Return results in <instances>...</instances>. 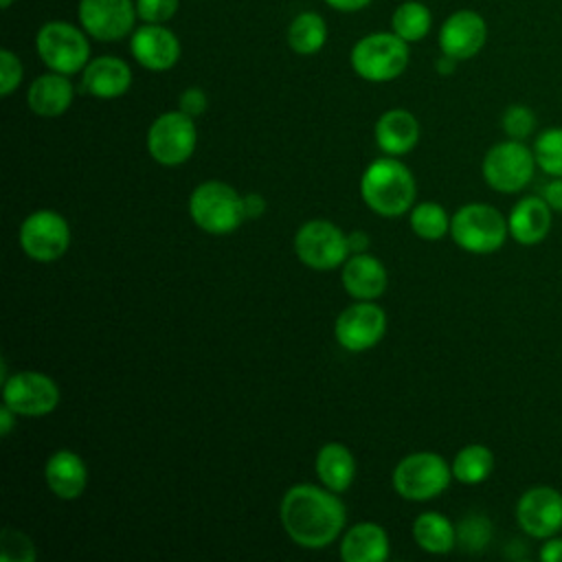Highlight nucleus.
Here are the masks:
<instances>
[{
	"mask_svg": "<svg viewBox=\"0 0 562 562\" xmlns=\"http://www.w3.org/2000/svg\"><path fill=\"white\" fill-rule=\"evenodd\" d=\"M408 42L393 31H375L360 37L349 55L351 68L358 77L384 83L397 79L408 66Z\"/></svg>",
	"mask_w": 562,
	"mask_h": 562,
	"instance_id": "obj_5",
	"label": "nucleus"
},
{
	"mask_svg": "<svg viewBox=\"0 0 562 562\" xmlns=\"http://www.w3.org/2000/svg\"><path fill=\"white\" fill-rule=\"evenodd\" d=\"M244 211H246V220H257L266 213V200L259 193H246L244 195Z\"/></svg>",
	"mask_w": 562,
	"mask_h": 562,
	"instance_id": "obj_40",
	"label": "nucleus"
},
{
	"mask_svg": "<svg viewBox=\"0 0 562 562\" xmlns=\"http://www.w3.org/2000/svg\"><path fill=\"white\" fill-rule=\"evenodd\" d=\"M419 121L402 108L386 110L375 121V143L386 156L408 154L419 140Z\"/></svg>",
	"mask_w": 562,
	"mask_h": 562,
	"instance_id": "obj_23",
	"label": "nucleus"
},
{
	"mask_svg": "<svg viewBox=\"0 0 562 562\" xmlns=\"http://www.w3.org/2000/svg\"><path fill=\"white\" fill-rule=\"evenodd\" d=\"M540 195L551 206L553 213H562V176L549 178L540 189Z\"/></svg>",
	"mask_w": 562,
	"mask_h": 562,
	"instance_id": "obj_38",
	"label": "nucleus"
},
{
	"mask_svg": "<svg viewBox=\"0 0 562 562\" xmlns=\"http://www.w3.org/2000/svg\"><path fill=\"white\" fill-rule=\"evenodd\" d=\"M536 169L533 149L527 147L525 140L514 138L492 145L481 165L483 180L498 193H520L533 180Z\"/></svg>",
	"mask_w": 562,
	"mask_h": 562,
	"instance_id": "obj_7",
	"label": "nucleus"
},
{
	"mask_svg": "<svg viewBox=\"0 0 562 562\" xmlns=\"http://www.w3.org/2000/svg\"><path fill=\"white\" fill-rule=\"evenodd\" d=\"M198 143V130L191 116L180 110L165 112L154 119L147 130V151L165 167L182 165L191 158Z\"/></svg>",
	"mask_w": 562,
	"mask_h": 562,
	"instance_id": "obj_9",
	"label": "nucleus"
},
{
	"mask_svg": "<svg viewBox=\"0 0 562 562\" xmlns=\"http://www.w3.org/2000/svg\"><path fill=\"white\" fill-rule=\"evenodd\" d=\"M450 237L465 252H496L509 237L507 217L496 206L485 202L463 204L450 217Z\"/></svg>",
	"mask_w": 562,
	"mask_h": 562,
	"instance_id": "obj_3",
	"label": "nucleus"
},
{
	"mask_svg": "<svg viewBox=\"0 0 562 562\" xmlns=\"http://www.w3.org/2000/svg\"><path fill=\"white\" fill-rule=\"evenodd\" d=\"M327 42V24L316 11H301L288 26V44L296 55H314Z\"/></svg>",
	"mask_w": 562,
	"mask_h": 562,
	"instance_id": "obj_27",
	"label": "nucleus"
},
{
	"mask_svg": "<svg viewBox=\"0 0 562 562\" xmlns=\"http://www.w3.org/2000/svg\"><path fill=\"white\" fill-rule=\"evenodd\" d=\"M77 15L81 29L99 42H116L134 33L138 18L134 0H79Z\"/></svg>",
	"mask_w": 562,
	"mask_h": 562,
	"instance_id": "obj_15",
	"label": "nucleus"
},
{
	"mask_svg": "<svg viewBox=\"0 0 562 562\" xmlns=\"http://www.w3.org/2000/svg\"><path fill=\"white\" fill-rule=\"evenodd\" d=\"M454 68H457V59L450 57V55H443V53H441V57L435 61V70H437L439 75H452Z\"/></svg>",
	"mask_w": 562,
	"mask_h": 562,
	"instance_id": "obj_44",
	"label": "nucleus"
},
{
	"mask_svg": "<svg viewBox=\"0 0 562 562\" xmlns=\"http://www.w3.org/2000/svg\"><path fill=\"white\" fill-rule=\"evenodd\" d=\"M132 86V68L114 55H101L81 70V88L97 99L123 97Z\"/></svg>",
	"mask_w": 562,
	"mask_h": 562,
	"instance_id": "obj_20",
	"label": "nucleus"
},
{
	"mask_svg": "<svg viewBox=\"0 0 562 562\" xmlns=\"http://www.w3.org/2000/svg\"><path fill=\"white\" fill-rule=\"evenodd\" d=\"M206 105H209L206 92L202 88H198V86H191V88L182 90V94L178 97V110L184 112L191 119H198L200 114H204Z\"/></svg>",
	"mask_w": 562,
	"mask_h": 562,
	"instance_id": "obj_37",
	"label": "nucleus"
},
{
	"mask_svg": "<svg viewBox=\"0 0 562 562\" xmlns=\"http://www.w3.org/2000/svg\"><path fill=\"white\" fill-rule=\"evenodd\" d=\"M279 518L292 542L303 549H325L340 536L347 512L336 492L299 483L283 494Z\"/></svg>",
	"mask_w": 562,
	"mask_h": 562,
	"instance_id": "obj_1",
	"label": "nucleus"
},
{
	"mask_svg": "<svg viewBox=\"0 0 562 562\" xmlns=\"http://www.w3.org/2000/svg\"><path fill=\"white\" fill-rule=\"evenodd\" d=\"M391 26H393V33L406 40L408 44L419 42L428 35L432 26V13L419 0H406L395 7L391 15Z\"/></svg>",
	"mask_w": 562,
	"mask_h": 562,
	"instance_id": "obj_29",
	"label": "nucleus"
},
{
	"mask_svg": "<svg viewBox=\"0 0 562 562\" xmlns=\"http://www.w3.org/2000/svg\"><path fill=\"white\" fill-rule=\"evenodd\" d=\"M533 158L542 173L549 178L562 176V127H547L542 130L533 145Z\"/></svg>",
	"mask_w": 562,
	"mask_h": 562,
	"instance_id": "obj_31",
	"label": "nucleus"
},
{
	"mask_svg": "<svg viewBox=\"0 0 562 562\" xmlns=\"http://www.w3.org/2000/svg\"><path fill=\"white\" fill-rule=\"evenodd\" d=\"M450 481L452 468L430 450L406 454L393 470V490L406 501H430L446 492Z\"/></svg>",
	"mask_w": 562,
	"mask_h": 562,
	"instance_id": "obj_8",
	"label": "nucleus"
},
{
	"mask_svg": "<svg viewBox=\"0 0 562 562\" xmlns=\"http://www.w3.org/2000/svg\"><path fill=\"white\" fill-rule=\"evenodd\" d=\"M35 50L48 70L81 72L90 61L88 33L66 20L44 22L35 35Z\"/></svg>",
	"mask_w": 562,
	"mask_h": 562,
	"instance_id": "obj_6",
	"label": "nucleus"
},
{
	"mask_svg": "<svg viewBox=\"0 0 562 562\" xmlns=\"http://www.w3.org/2000/svg\"><path fill=\"white\" fill-rule=\"evenodd\" d=\"M413 538L419 549L443 555L457 547V527L439 512H424L413 520Z\"/></svg>",
	"mask_w": 562,
	"mask_h": 562,
	"instance_id": "obj_26",
	"label": "nucleus"
},
{
	"mask_svg": "<svg viewBox=\"0 0 562 562\" xmlns=\"http://www.w3.org/2000/svg\"><path fill=\"white\" fill-rule=\"evenodd\" d=\"M294 252L312 270H334L349 259L347 235L327 220H310L294 235Z\"/></svg>",
	"mask_w": 562,
	"mask_h": 562,
	"instance_id": "obj_10",
	"label": "nucleus"
},
{
	"mask_svg": "<svg viewBox=\"0 0 562 562\" xmlns=\"http://www.w3.org/2000/svg\"><path fill=\"white\" fill-rule=\"evenodd\" d=\"M386 334V312L373 301H356L345 307L336 323L334 336L347 351L360 353L375 347Z\"/></svg>",
	"mask_w": 562,
	"mask_h": 562,
	"instance_id": "obj_13",
	"label": "nucleus"
},
{
	"mask_svg": "<svg viewBox=\"0 0 562 562\" xmlns=\"http://www.w3.org/2000/svg\"><path fill=\"white\" fill-rule=\"evenodd\" d=\"M492 540V520L483 514H468L457 525V544L468 551L476 553L483 551Z\"/></svg>",
	"mask_w": 562,
	"mask_h": 562,
	"instance_id": "obj_32",
	"label": "nucleus"
},
{
	"mask_svg": "<svg viewBox=\"0 0 562 562\" xmlns=\"http://www.w3.org/2000/svg\"><path fill=\"white\" fill-rule=\"evenodd\" d=\"M189 215L211 235H228L246 220L244 195L222 180H206L189 195Z\"/></svg>",
	"mask_w": 562,
	"mask_h": 562,
	"instance_id": "obj_4",
	"label": "nucleus"
},
{
	"mask_svg": "<svg viewBox=\"0 0 562 562\" xmlns=\"http://www.w3.org/2000/svg\"><path fill=\"white\" fill-rule=\"evenodd\" d=\"M75 99V88L68 79V75L61 72H44L35 77L26 90V105L33 114L53 119L61 116Z\"/></svg>",
	"mask_w": 562,
	"mask_h": 562,
	"instance_id": "obj_21",
	"label": "nucleus"
},
{
	"mask_svg": "<svg viewBox=\"0 0 562 562\" xmlns=\"http://www.w3.org/2000/svg\"><path fill=\"white\" fill-rule=\"evenodd\" d=\"M538 558L542 562H562V536H551L542 540V547L538 551Z\"/></svg>",
	"mask_w": 562,
	"mask_h": 562,
	"instance_id": "obj_39",
	"label": "nucleus"
},
{
	"mask_svg": "<svg viewBox=\"0 0 562 562\" xmlns=\"http://www.w3.org/2000/svg\"><path fill=\"white\" fill-rule=\"evenodd\" d=\"M514 516L533 540L558 536L562 531V492L551 485H531L518 496Z\"/></svg>",
	"mask_w": 562,
	"mask_h": 562,
	"instance_id": "obj_12",
	"label": "nucleus"
},
{
	"mask_svg": "<svg viewBox=\"0 0 562 562\" xmlns=\"http://www.w3.org/2000/svg\"><path fill=\"white\" fill-rule=\"evenodd\" d=\"M553 222L551 206L542 200V195H525L520 198L509 215V237L520 246H536L547 239Z\"/></svg>",
	"mask_w": 562,
	"mask_h": 562,
	"instance_id": "obj_18",
	"label": "nucleus"
},
{
	"mask_svg": "<svg viewBox=\"0 0 562 562\" xmlns=\"http://www.w3.org/2000/svg\"><path fill=\"white\" fill-rule=\"evenodd\" d=\"M2 402L22 417H42L57 408L59 386L40 371H18L2 382Z\"/></svg>",
	"mask_w": 562,
	"mask_h": 562,
	"instance_id": "obj_14",
	"label": "nucleus"
},
{
	"mask_svg": "<svg viewBox=\"0 0 562 562\" xmlns=\"http://www.w3.org/2000/svg\"><path fill=\"white\" fill-rule=\"evenodd\" d=\"M487 42V24L481 13L459 9L450 13L439 29V48L457 61L472 59Z\"/></svg>",
	"mask_w": 562,
	"mask_h": 562,
	"instance_id": "obj_16",
	"label": "nucleus"
},
{
	"mask_svg": "<svg viewBox=\"0 0 562 562\" xmlns=\"http://www.w3.org/2000/svg\"><path fill=\"white\" fill-rule=\"evenodd\" d=\"M44 479L48 490L61 501H75L88 485V468L72 450H57L46 459Z\"/></svg>",
	"mask_w": 562,
	"mask_h": 562,
	"instance_id": "obj_22",
	"label": "nucleus"
},
{
	"mask_svg": "<svg viewBox=\"0 0 562 562\" xmlns=\"http://www.w3.org/2000/svg\"><path fill=\"white\" fill-rule=\"evenodd\" d=\"M22 77H24V68L20 57L13 50L2 48L0 50V94L9 97L20 86Z\"/></svg>",
	"mask_w": 562,
	"mask_h": 562,
	"instance_id": "obj_35",
	"label": "nucleus"
},
{
	"mask_svg": "<svg viewBox=\"0 0 562 562\" xmlns=\"http://www.w3.org/2000/svg\"><path fill=\"white\" fill-rule=\"evenodd\" d=\"M452 479H457L463 485H479L490 479L494 470V452L483 443H468L463 446L452 463Z\"/></svg>",
	"mask_w": 562,
	"mask_h": 562,
	"instance_id": "obj_28",
	"label": "nucleus"
},
{
	"mask_svg": "<svg viewBox=\"0 0 562 562\" xmlns=\"http://www.w3.org/2000/svg\"><path fill=\"white\" fill-rule=\"evenodd\" d=\"M15 417H18V413H15L11 406H7V404L2 402V408H0V435H2V437H7V435L13 430Z\"/></svg>",
	"mask_w": 562,
	"mask_h": 562,
	"instance_id": "obj_42",
	"label": "nucleus"
},
{
	"mask_svg": "<svg viewBox=\"0 0 562 562\" xmlns=\"http://www.w3.org/2000/svg\"><path fill=\"white\" fill-rule=\"evenodd\" d=\"M345 292L356 301H373L384 294L389 274L384 263L369 255V252H356L342 263L340 274Z\"/></svg>",
	"mask_w": 562,
	"mask_h": 562,
	"instance_id": "obj_19",
	"label": "nucleus"
},
{
	"mask_svg": "<svg viewBox=\"0 0 562 562\" xmlns=\"http://www.w3.org/2000/svg\"><path fill=\"white\" fill-rule=\"evenodd\" d=\"M11 4H13V0H0V7L7 11V9H11Z\"/></svg>",
	"mask_w": 562,
	"mask_h": 562,
	"instance_id": "obj_45",
	"label": "nucleus"
},
{
	"mask_svg": "<svg viewBox=\"0 0 562 562\" xmlns=\"http://www.w3.org/2000/svg\"><path fill=\"white\" fill-rule=\"evenodd\" d=\"M130 50L134 59L154 72L169 70L180 59V40L165 24H147L134 29L130 40Z\"/></svg>",
	"mask_w": 562,
	"mask_h": 562,
	"instance_id": "obj_17",
	"label": "nucleus"
},
{
	"mask_svg": "<svg viewBox=\"0 0 562 562\" xmlns=\"http://www.w3.org/2000/svg\"><path fill=\"white\" fill-rule=\"evenodd\" d=\"M340 558L345 562H382L389 558V536L371 520L356 522L347 529L340 542Z\"/></svg>",
	"mask_w": 562,
	"mask_h": 562,
	"instance_id": "obj_24",
	"label": "nucleus"
},
{
	"mask_svg": "<svg viewBox=\"0 0 562 562\" xmlns=\"http://www.w3.org/2000/svg\"><path fill=\"white\" fill-rule=\"evenodd\" d=\"M20 246L35 261H55L70 246V226L57 211L37 209L20 226Z\"/></svg>",
	"mask_w": 562,
	"mask_h": 562,
	"instance_id": "obj_11",
	"label": "nucleus"
},
{
	"mask_svg": "<svg viewBox=\"0 0 562 562\" xmlns=\"http://www.w3.org/2000/svg\"><path fill=\"white\" fill-rule=\"evenodd\" d=\"M314 468L321 483L336 494L345 492L356 476V459L351 450L338 441H329L318 450Z\"/></svg>",
	"mask_w": 562,
	"mask_h": 562,
	"instance_id": "obj_25",
	"label": "nucleus"
},
{
	"mask_svg": "<svg viewBox=\"0 0 562 562\" xmlns=\"http://www.w3.org/2000/svg\"><path fill=\"white\" fill-rule=\"evenodd\" d=\"M536 112L525 103H512L501 114V127L514 140H527L536 132Z\"/></svg>",
	"mask_w": 562,
	"mask_h": 562,
	"instance_id": "obj_33",
	"label": "nucleus"
},
{
	"mask_svg": "<svg viewBox=\"0 0 562 562\" xmlns=\"http://www.w3.org/2000/svg\"><path fill=\"white\" fill-rule=\"evenodd\" d=\"M347 241H349V250L356 255V252H364L369 248V235L364 231H351L347 235Z\"/></svg>",
	"mask_w": 562,
	"mask_h": 562,
	"instance_id": "obj_43",
	"label": "nucleus"
},
{
	"mask_svg": "<svg viewBox=\"0 0 562 562\" xmlns=\"http://www.w3.org/2000/svg\"><path fill=\"white\" fill-rule=\"evenodd\" d=\"M37 558L33 540L20 529L4 527L0 531V560L2 562H33Z\"/></svg>",
	"mask_w": 562,
	"mask_h": 562,
	"instance_id": "obj_34",
	"label": "nucleus"
},
{
	"mask_svg": "<svg viewBox=\"0 0 562 562\" xmlns=\"http://www.w3.org/2000/svg\"><path fill=\"white\" fill-rule=\"evenodd\" d=\"M134 2H136L138 18L147 24L169 22L176 15L180 4V0H134Z\"/></svg>",
	"mask_w": 562,
	"mask_h": 562,
	"instance_id": "obj_36",
	"label": "nucleus"
},
{
	"mask_svg": "<svg viewBox=\"0 0 562 562\" xmlns=\"http://www.w3.org/2000/svg\"><path fill=\"white\" fill-rule=\"evenodd\" d=\"M408 224L413 233L426 241H437L450 233V217L437 202H422L411 209Z\"/></svg>",
	"mask_w": 562,
	"mask_h": 562,
	"instance_id": "obj_30",
	"label": "nucleus"
},
{
	"mask_svg": "<svg viewBox=\"0 0 562 562\" xmlns=\"http://www.w3.org/2000/svg\"><path fill=\"white\" fill-rule=\"evenodd\" d=\"M331 9L340 11V13H353V11H360L364 9L367 4H371L373 0H325Z\"/></svg>",
	"mask_w": 562,
	"mask_h": 562,
	"instance_id": "obj_41",
	"label": "nucleus"
},
{
	"mask_svg": "<svg viewBox=\"0 0 562 562\" xmlns=\"http://www.w3.org/2000/svg\"><path fill=\"white\" fill-rule=\"evenodd\" d=\"M360 195L373 213L400 217L413 209L415 178L397 158H378L360 178Z\"/></svg>",
	"mask_w": 562,
	"mask_h": 562,
	"instance_id": "obj_2",
	"label": "nucleus"
}]
</instances>
